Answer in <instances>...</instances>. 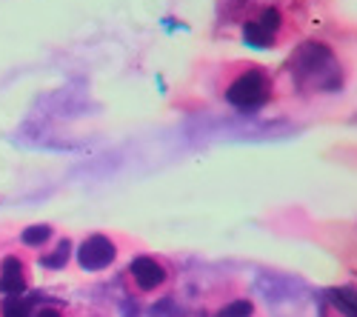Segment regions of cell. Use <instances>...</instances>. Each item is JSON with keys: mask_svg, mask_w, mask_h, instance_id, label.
Masks as SVG:
<instances>
[{"mask_svg": "<svg viewBox=\"0 0 357 317\" xmlns=\"http://www.w3.org/2000/svg\"><path fill=\"white\" fill-rule=\"evenodd\" d=\"M317 0H223L218 35L252 49H283L303 38Z\"/></svg>", "mask_w": 357, "mask_h": 317, "instance_id": "1", "label": "cell"}, {"mask_svg": "<svg viewBox=\"0 0 357 317\" xmlns=\"http://www.w3.org/2000/svg\"><path fill=\"white\" fill-rule=\"evenodd\" d=\"M278 95V77L252 61L223 63L218 75V98L237 111H257Z\"/></svg>", "mask_w": 357, "mask_h": 317, "instance_id": "2", "label": "cell"}, {"mask_svg": "<svg viewBox=\"0 0 357 317\" xmlns=\"http://www.w3.org/2000/svg\"><path fill=\"white\" fill-rule=\"evenodd\" d=\"M289 77L303 95L337 92L343 86V66L323 40H309L294 52V61H289Z\"/></svg>", "mask_w": 357, "mask_h": 317, "instance_id": "3", "label": "cell"}, {"mask_svg": "<svg viewBox=\"0 0 357 317\" xmlns=\"http://www.w3.org/2000/svg\"><path fill=\"white\" fill-rule=\"evenodd\" d=\"M177 280V266L166 254L158 252H140L123 263L121 269V286L132 300L152 303L172 292Z\"/></svg>", "mask_w": 357, "mask_h": 317, "instance_id": "4", "label": "cell"}, {"mask_svg": "<svg viewBox=\"0 0 357 317\" xmlns=\"http://www.w3.org/2000/svg\"><path fill=\"white\" fill-rule=\"evenodd\" d=\"M129 249V238L117 235V232H92L86 235L77 249H75V261L77 269L86 275H100L106 269H114L121 263V257Z\"/></svg>", "mask_w": 357, "mask_h": 317, "instance_id": "5", "label": "cell"}, {"mask_svg": "<svg viewBox=\"0 0 357 317\" xmlns=\"http://www.w3.org/2000/svg\"><path fill=\"white\" fill-rule=\"evenodd\" d=\"M35 280V257L20 246L0 254V297L29 295Z\"/></svg>", "mask_w": 357, "mask_h": 317, "instance_id": "6", "label": "cell"}, {"mask_svg": "<svg viewBox=\"0 0 357 317\" xmlns=\"http://www.w3.org/2000/svg\"><path fill=\"white\" fill-rule=\"evenodd\" d=\"M203 317H260L255 300L243 292H215L206 300Z\"/></svg>", "mask_w": 357, "mask_h": 317, "instance_id": "7", "label": "cell"}, {"mask_svg": "<svg viewBox=\"0 0 357 317\" xmlns=\"http://www.w3.org/2000/svg\"><path fill=\"white\" fill-rule=\"evenodd\" d=\"M57 238H61V235H57L54 226H49V223H32V226H26L23 232L17 235V246L26 249L38 261V257H43L52 249V243Z\"/></svg>", "mask_w": 357, "mask_h": 317, "instance_id": "8", "label": "cell"}, {"mask_svg": "<svg viewBox=\"0 0 357 317\" xmlns=\"http://www.w3.org/2000/svg\"><path fill=\"white\" fill-rule=\"evenodd\" d=\"M320 314L323 317H357V289L340 286V289L326 292Z\"/></svg>", "mask_w": 357, "mask_h": 317, "instance_id": "9", "label": "cell"}, {"mask_svg": "<svg viewBox=\"0 0 357 317\" xmlns=\"http://www.w3.org/2000/svg\"><path fill=\"white\" fill-rule=\"evenodd\" d=\"M32 317H106L103 311H95L89 306H72V303H57V300H46L35 306Z\"/></svg>", "mask_w": 357, "mask_h": 317, "instance_id": "10", "label": "cell"}, {"mask_svg": "<svg viewBox=\"0 0 357 317\" xmlns=\"http://www.w3.org/2000/svg\"><path fill=\"white\" fill-rule=\"evenodd\" d=\"M38 300L32 295H9L0 297V317H32Z\"/></svg>", "mask_w": 357, "mask_h": 317, "instance_id": "11", "label": "cell"}, {"mask_svg": "<svg viewBox=\"0 0 357 317\" xmlns=\"http://www.w3.org/2000/svg\"><path fill=\"white\" fill-rule=\"evenodd\" d=\"M192 317H203V314H192Z\"/></svg>", "mask_w": 357, "mask_h": 317, "instance_id": "12", "label": "cell"}]
</instances>
